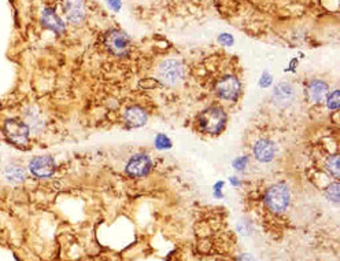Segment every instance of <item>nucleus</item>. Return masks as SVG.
<instances>
[{
    "label": "nucleus",
    "mask_w": 340,
    "mask_h": 261,
    "mask_svg": "<svg viewBox=\"0 0 340 261\" xmlns=\"http://www.w3.org/2000/svg\"><path fill=\"white\" fill-rule=\"evenodd\" d=\"M5 176L9 182L14 183V184L25 182V171H24V168L18 167V165H9L5 169Z\"/></svg>",
    "instance_id": "obj_15"
},
{
    "label": "nucleus",
    "mask_w": 340,
    "mask_h": 261,
    "mask_svg": "<svg viewBox=\"0 0 340 261\" xmlns=\"http://www.w3.org/2000/svg\"><path fill=\"white\" fill-rule=\"evenodd\" d=\"M272 84V76L268 73V72H263L262 77H261V81H259V85L261 87H269Z\"/></svg>",
    "instance_id": "obj_21"
},
{
    "label": "nucleus",
    "mask_w": 340,
    "mask_h": 261,
    "mask_svg": "<svg viewBox=\"0 0 340 261\" xmlns=\"http://www.w3.org/2000/svg\"><path fill=\"white\" fill-rule=\"evenodd\" d=\"M227 122V115L220 107H210L199 115V125L207 134H220Z\"/></svg>",
    "instance_id": "obj_1"
},
{
    "label": "nucleus",
    "mask_w": 340,
    "mask_h": 261,
    "mask_svg": "<svg viewBox=\"0 0 340 261\" xmlns=\"http://www.w3.org/2000/svg\"><path fill=\"white\" fill-rule=\"evenodd\" d=\"M295 99V88L292 84L283 81L278 83L273 89V100L274 103L280 107H287L292 103Z\"/></svg>",
    "instance_id": "obj_10"
},
{
    "label": "nucleus",
    "mask_w": 340,
    "mask_h": 261,
    "mask_svg": "<svg viewBox=\"0 0 340 261\" xmlns=\"http://www.w3.org/2000/svg\"><path fill=\"white\" fill-rule=\"evenodd\" d=\"M63 11L67 21L74 25L81 24L85 18V6L83 0H63Z\"/></svg>",
    "instance_id": "obj_9"
},
{
    "label": "nucleus",
    "mask_w": 340,
    "mask_h": 261,
    "mask_svg": "<svg viewBox=\"0 0 340 261\" xmlns=\"http://www.w3.org/2000/svg\"><path fill=\"white\" fill-rule=\"evenodd\" d=\"M130 37L122 31H115L108 32L106 37H104V46L107 47V50L114 55L117 57H124L129 52V48H130Z\"/></svg>",
    "instance_id": "obj_4"
},
{
    "label": "nucleus",
    "mask_w": 340,
    "mask_h": 261,
    "mask_svg": "<svg viewBox=\"0 0 340 261\" xmlns=\"http://www.w3.org/2000/svg\"><path fill=\"white\" fill-rule=\"evenodd\" d=\"M231 182H232L233 184H235V186H237V184H239V182H237V180L235 178H231Z\"/></svg>",
    "instance_id": "obj_24"
},
{
    "label": "nucleus",
    "mask_w": 340,
    "mask_h": 261,
    "mask_svg": "<svg viewBox=\"0 0 340 261\" xmlns=\"http://www.w3.org/2000/svg\"><path fill=\"white\" fill-rule=\"evenodd\" d=\"M339 183H332L329 184L326 190H325V195H326V198L332 201L333 204H339Z\"/></svg>",
    "instance_id": "obj_16"
},
{
    "label": "nucleus",
    "mask_w": 340,
    "mask_h": 261,
    "mask_svg": "<svg viewBox=\"0 0 340 261\" xmlns=\"http://www.w3.org/2000/svg\"><path fill=\"white\" fill-rule=\"evenodd\" d=\"M247 162H248L247 157H239V158H236V160L233 161V167L236 168V169H239V171H242V169L246 168Z\"/></svg>",
    "instance_id": "obj_20"
},
{
    "label": "nucleus",
    "mask_w": 340,
    "mask_h": 261,
    "mask_svg": "<svg viewBox=\"0 0 340 261\" xmlns=\"http://www.w3.org/2000/svg\"><path fill=\"white\" fill-rule=\"evenodd\" d=\"M216 89L220 98L225 100H233L240 94V83L233 76H225L218 81Z\"/></svg>",
    "instance_id": "obj_8"
},
{
    "label": "nucleus",
    "mask_w": 340,
    "mask_h": 261,
    "mask_svg": "<svg viewBox=\"0 0 340 261\" xmlns=\"http://www.w3.org/2000/svg\"><path fill=\"white\" fill-rule=\"evenodd\" d=\"M265 202L274 213H281L289 205V190L285 184H274L265 195Z\"/></svg>",
    "instance_id": "obj_2"
},
{
    "label": "nucleus",
    "mask_w": 340,
    "mask_h": 261,
    "mask_svg": "<svg viewBox=\"0 0 340 261\" xmlns=\"http://www.w3.org/2000/svg\"><path fill=\"white\" fill-rule=\"evenodd\" d=\"M55 169H57V164H55V160L51 156L35 157L29 162V171H31V173L35 178H51L52 175L55 173Z\"/></svg>",
    "instance_id": "obj_6"
},
{
    "label": "nucleus",
    "mask_w": 340,
    "mask_h": 261,
    "mask_svg": "<svg viewBox=\"0 0 340 261\" xmlns=\"http://www.w3.org/2000/svg\"><path fill=\"white\" fill-rule=\"evenodd\" d=\"M254 156L259 162H270L276 156V147L272 141L261 139L254 146Z\"/></svg>",
    "instance_id": "obj_13"
},
{
    "label": "nucleus",
    "mask_w": 340,
    "mask_h": 261,
    "mask_svg": "<svg viewBox=\"0 0 340 261\" xmlns=\"http://www.w3.org/2000/svg\"><path fill=\"white\" fill-rule=\"evenodd\" d=\"M326 169L332 173L335 178H339L340 167H339V156H330L326 160Z\"/></svg>",
    "instance_id": "obj_17"
},
{
    "label": "nucleus",
    "mask_w": 340,
    "mask_h": 261,
    "mask_svg": "<svg viewBox=\"0 0 340 261\" xmlns=\"http://www.w3.org/2000/svg\"><path fill=\"white\" fill-rule=\"evenodd\" d=\"M107 5L113 9L115 13H118L119 10H121V6H122V3H121V0H107Z\"/></svg>",
    "instance_id": "obj_23"
},
{
    "label": "nucleus",
    "mask_w": 340,
    "mask_h": 261,
    "mask_svg": "<svg viewBox=\"0 0 340 261\" xmlns=\"http://www.w3.org/2000/svg\"><path fill=\"white\" fill-rule=\"evenodd\" d=\"M339 104H340V95L339 91L336 89V91H333V92L328 96V99H326V106H328V109L330 110H337L339 109Z\"/></svg>",
    "instance_id": "obj_19"
},
{
    "label": "nucleus",
    "mask_w": 340,
    "mask_h": 261,
    "mask_svg": "<svg viewBox=\"0 0 340 261\" xmlns=\"http://www.w3.org/2000/svg\"><path fill=\"white\" fill-rule=\"evenodd\" d=\"M158 74L159 78L167 85H176L181 81L183 74H184V69L181 65L180 61H175V59H169L159 65L158 69Z\"/></svg>",
    "instance_id": "obj_5"
},
{
    "label": "nucleus",
    "mask_w": 340,
    "mask_h": 261,
    "mask_svg": "<svg viewBox=\"0 0 340 261\" xmlns=\"http://www.w3.org/2000/svg\"><path fill=\"white\" fill-rule=\"evenodd\" d=\"M218 40L220 43H222L224 46H232L233 44V37L231 35H227V33H224L221 36L218 37Z\"/></svg>",
    "instance_id": "obj_22"
},
{
    "label": "nucleus",
    "mask_w": 340,
    "mask_h": 261,
    "mask_svg": "<svg viewBox=\"0 0 340 261\" xmlns=\"http://www.w3.org/2000/svg\"><path fill=\"white\" fill-rule=\"evenodd\" d=\"M42 24L43 26H46L47 29H50L54 33H57V35H61L63 31H65V22L59 18L57 13L54 9H44L42 13Z\"/></svg>",
    "instance_id": "obj_11"
},
{
    "label": "nucleus",
    "mask_w": 340,
    "mask_h": 261,
    "mask_svg": "<svg viewBox=\"0 0 340 261\" xmlns=\"http://www.w3.org/2000/svg\"><path fill=\"white\" fill-rule=\"evenodd\" d=\"M152 168V162L145 154H136L129 160L126 165V173L132 178H144Z\"/></svg>",
    "instance_id": "obj_7"
},
{
    "label": "nucleus",
    "mask_w": 340,
    "mask_h": 261,
    "mask_svg": "<svg viewBox=\"0 0 340 261\" xmlns=\"http://www.w3.org/2000/svg\"><path fill=\"white\" fill-rule=\"evenodd\" d=\"M307 94H309V98L311 102L321 103L326 98V95H328V85L324 81H321V80H313L309 84Z\"/></svg>",
    "instance_id": "obj_14"
},
{
    "label": "nucleus",
    "mask_w": 340,
    "mask_h": 261,
    "mask_svg": "<svg viewBox=\"0 0 340 261\" xmlns=\"http://www.w3.org/2000/svg\"><path fill=\"white\" fill-rule=\"evenodd\" d=\"M155 147L158 150H167V149L172 147V141L163 134H158L156 138H155Z\"/></svg>",
    "instance_id": "obj_18"
},
{
    "label": "nucleus",
    "mask_w": 340,
    "mask_h": 261,
    "mask_svg": "<svg viewBox=\"0 0 340 261\" xmlns=\"http://www.w3.org/2000/svg\"><path fill=\"white\" fill-rule=\"evenodd\" d=\"M3 132H5L6 138L18 147H22L28 145L29 142V126L26 125L25 122L18 120H6L5 125H3Z\"/></svg>",
    "instance_id": "obj_3"
},
{
    "label": "nucleus",
    "mask_w": 340,
    "mask_h": 261,
    "mask_svg": "<svg viewBox=\"0 0 340 261\" xmlns=\"http://www.w3.org/2000/svg\"><path fill=\"white\" fill-rule=\"evenodd\" d=\"M148 115L145 113V110L140 106H130L126 109L124 114V120L129 128H139L143 126L147 122Z\"/></svg>",
    "instance_id": "obj_12"
}]
</instances>
